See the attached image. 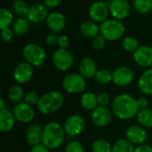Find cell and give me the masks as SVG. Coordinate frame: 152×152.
Here are the masks:
<instances>
[{"label":"cell","instance_id":"obj_1","mask_svg":"<svg viewBox=\"0 0 152 152\" xmlns=\"http://www.w3.org/2000/svg\"><path fill=\"white\" fill-rule=\"evenodd\" d=\"M112 112L114 115L122 120H128L139 112L137 100L128 94H121L115 97L111 104Z\"/></svg>","mask_w":152,"mask_h":152},{"label":"cell","instance_id":"obj_2","mask_svg":"<svg viewBox=\"0 0 152 152\" xmlns=\"http://www.w3.org/2000/svg\"><path fill=\"white\" fill-rule=\"evenodd\" d=\"M64 128L57 122H49L43 128L42 143L50 150L59 148L64 142Z\"/></svg>","mask_w":152,"mask_h":152},{"label":"cell","instance_id":"obj_3","mask_svg":"<svg viewBox=\"0 0 152 152\" xmlns=\"http://www.w3.org/2000/svg\"><path fill=\"white\" fill-rule=\"evenodd\" d=\"M64 97L61 93L58 91H51L40 97L37 107L41 113L48 115L59 110L62 107Z\"/></svg>","mask_w":152,"mask_h":152},{"label":"cell","instance_id":"obj_4","mask_svg":"<svg viewBox=\"0 0 152 152\" xmlns=\"http://www.w3.org/2000/svg\"><path fill=\"white\" fill-rule=\"evenodd\" d=\"M126 32V27L120 20L109 19L100 26V34L107 41H116L121 38Z\"/></svg>","mask_w":152,"mask_h":152},{"label":"cell","instance_id":"obj_5","mask_svg":"<svg viewBox=\"0 0 152 152\" xmlns=\"http://www.w3.org/2000/svg\"><path fill=\"white\" fill-rule=\"evenodd\" d=\"M22 54L27 62L35 67H40L45 62L46 54L43 47L37 44L30 43L23 47Z\"/></svg>","mask_w":152,"mask_h":152},{"label":"cell","instance_id":"obj_6","mask_svg":"<svg viewBox=\"0 0 152 152\" xmlns=\"http://www.w3.org/2000/svg\"><path fill=\"white\" fill-rule=\"evenodd\" d=\"M62 87L69 94H79L86 90V83L85 77L81 74L71 73L64 77L62 80Z\"/></svg>","mask_w":152,"mask_h":152},{"label":"cell","instance_id":"obj_7","mask_svg":"<svg viewBox=\"0 0 152 152\" xmlns=\"http://www.w3.org/2000/svg\"><path fill=\"white\" fill-rule=\"evenodd\" d=\"M53 63L61 71L69 70L73 65V55L68 49L59 48L53 55Z\"/></svg>","mask_w":152,"mask_h":152},{"label":"cell","instance_id":"obj_8","mask_svg":"<svg viewBox=\"0 0 152 152\" xmlns=\"http://www.w3.org/2000/svg\"><path fill=\"white\" fill-rule=\"evenodd\" d=\"M86 126V122L80 115H72L69 117L64 123V131L70 136L75 137L79 135Z\"/></svg>","mask_w":152,"mask_h":152},{"label":"cell","instance_id":"obj_9","mask_svg":"<svg viewBox=\"0 0 152 152\" xmlns=\"http://www.w3.org/2000/svg\"><path fill=\"white\" fill-rule=\"evenodd\" d=\"M110 13L109 6L102 1L94 2L88 9V14L91 20L96 23L104 22Z\"/></svg>","mask_w":152,"mask_h":152},{"label":"cell","instance_id":"obj_10","mask_svg":"<svg viewBox=\"0 0 152 152\" xmlns=\"http://www.w3.org/2000/svg\"><path fill=\"white\" fill-rule=\"evenodd\" d=\"M134 78L133 69L126 66L118 67L112 72V82L118 86H126L133 82Z\"/></svg>","mask_w":152,"mask_h":152},{"label":"cell","instance_id":"obj_11","mask_svg":"<svg viewBox=\"0 0 152 152\" xmlns=\"http://www.w3.org/2000/svg\"><path fill=\"white\" fill-rule=\"evenodd\" d=\"M110 13L114 19L124 20L130 13V4L127 0H111L109 4Z\"/></svg>","mask_w":152,"mask_h":152},{"label":"cell","instance_id":"obj_12","mask_svg":"<svg viewBox=\"0 0 152 152\" xmlns=\"http://www.w3.org/2000/svg\"><path fill=\"white\" fill-rule=\"evenodd\" d=\"M12 113L16 120L25 124L31 122L35 117V111L33 108L26 102L17 103L12 110Z\"/></svg>","mask_w":152,"mask_h":152},{"label":"cell","instance_id":"obj_13","mask_svg":"<svg viewBox=\"0 0 152 152\" xmlns=\"http://www.w3.org/2000/svg\"><path fill=\"white\" fill-rule=\"evenodd\" d=\"M48 9L45 4L36 3L29 6L28 13L26 18L32 23H40L44 20H46L49 12Z\"/></svg>","mask_w":152,"mask_h":152},{"label":"cell","instance_id":"obj_14","mask_svg":"<svg viewBox=\"0 0 152 152\" xmlns=\"http://www.w3.org/2000/svg\"><path fill=\"white\" fill-rule=\"evenodd\" d=\"M111 111L104 106H97L92 111V121L93 123L99 127L107 126L111 121Z\"/></svg>","mask_w":152,"mask_h":152},{"label":"cell","instance_id":"obj_15","mask_svg":"<svg viewBox=\"0 0 152 152\" xmlns=\"http://www.w3.org/2000/svg\"><path fill=\"white\" fill-rule=\"evenodd\" d=\"M33 76V68L32 65L27 61L19 63L13 71V77L18 84H26L28 83Z\"/></svg>","mask_w":152,"mask_h":152},{"label":"cell","instance_id":"obj_16","mask_svg":"<svg viewBox=\"0 0 152 152\" xmlns=\"http://www.w3.org/2000/svg\"><path fill=\"white\" fill-rule=\"evenodd\" d=\"M126 138L133 144L142 145L144 144L148 138L146 130L138 126H131L126 131Z\"/></svg>","mask_w":152,"mask_h":152},{"label":"cell","instance_id":"obj_17","mask_svg":"<svg viewBox=\"0 0 152 152\" xmlns=\"http://www.w3.org/2000/svg\"><path fill=\"white\" fill-rule=\"evenodd\" d=\"M134 60L137 65L144 68L152 66V47L142 45L134 53Z\"/></svg>","mask_w":152,"mask_h":152},{"label":"cell","instance_id":"obj_18","mask_svg":"<svg viewBox=\"0 0 152 152\" xmlns=\"http://www.w3.org/2000/svg\"><path fill=\"white\" fill-rule=\"evenodd\" d=\"M45 21L48 28L54 33H59L62 31L66 25V18L60 12H50Z\"/></svg>","mask_w":152,"mask_h":152},{"label":"cell","instance_id":"obj_19","mask_svg":"<svg viewBox=\"0 0 152 152\" xmlns=\"http://www.w3.org/2000/svg\"><path fill=\"white\" fill-rule=\"evenodd\" d=\"M97 65L95 61L90 57H85L79 63V72L85 78H91L97 72Z\"/></svg>","mask_w":152,"mask_h":152},{"label":"cell","instance_id":"obj_20","mask_svg":"<svg viewBox=\"0 0 152 152\" xmlns=\"http://www.w3.org/2000/svg\"><path fill=\"white\" fill-rule=\"evenodd\" d=\"M42 134L43 129L39 125L33 124L27 127L26 129V141L30 146H36L42 142Z\"/></svg>","mask_w":152,"mask_h":152},{"label":"cell","instance_id":"obj_21","mask_svg":"<svg viewBox=\"0 0 152 152\" xmlns=\"http://www.w3.org/2000/svg\"><path fill=\"white\" fill-rule=\"evenodd\" d=\"M15 117L12 111L4 109L0 110V131L2 133L10 132L15 125Z\"/></svg>","mask_w":152,"mask_h":152},{"label":"cell","instance_id":"obj_22","mask_svg":"<svg viewBox=\"0 0 152 152\" xmlns=\"http://www.w3.org/2000/svg\"><path fill=\"white\" fill-rule=\"evenodd\" d=\"M140 91L145 94H152V69H146L138 80Z\"/></svg>","mask_w":152,"mask_h":152},{"label":"cell","instance_id":"obj_23","mask_svg":"<svg viewBox=\"0 0 152 152\" xmlns=\"http://www.w3.org/2000/svg\"><path fill=\"white\" fill-rule=\"evenodd\" d=\"M79 29L81 34L87 38H94L100 35V27L93 20H86L82 22Z\"/></svg>","mask_w":152,"mask_h":152},{"label":"cell","instance_id":"obj_24","mask_svg":"<svg viewBox=\"0 0 152 152\" xmlns=\"http://www.w3.org/2000/svg\"><path fill=\"white\" fill-rule=\"evenodd\" d=\"M30 28V21L28 20V18L25 17H20L12 24V30L16 36H24L26 35Z\"/></svg>","mask_w":152,"mask_h":152},{"label":"cell","instance_id":"obj_25","mask_svg":"<svg viewBox=\"0 0 152 152\" xmlns=\"http://www.w3.org/2000/svg\"><path fill=\"white\" fill-rule=\"evenodd\" d=\"M81 104L84 109L93 111L98 106L97 95L91 92L85 93L81 97Z\"/></svg>","mask_w":152,"mask_h":152},{"label":"cell","instance_id":"obj_26","mask_svg":"<svg viewBox=\"0 0 152 152\" xmlns=\"http://www.w3.org/2000/svg\"><path fill=\"white\" fill-rule=\"evenodd\" d=\"M136 117L138 122L143 127H147V128L152 127V110H150L148 108L139 110V112Z\"/></svg>","mask_w":152,"mask_h":152},{"label":"cell","instance_id":"obj_27","mask_svg":"<svg viewBox=\"0 0 152 152\" xmlns=\"http://www.w3.org/2000/svg\"><path fill=\"white\" fill-rule=\"evenodd\" d=\"M134 144L127 139L118 140L112 146V152H134Z\"/></svg>","mask_w":152,"mask_h":152},{"label":"cell","instance_id":"obj_28","mask_svg":"<svg viewBox=\"0 0 152 152\" xmlns=\"http://www.w3.org/2000/svg\"><path fill=\"white\" fill-rule=\"evenodd\" d=\"M13 20L12 12L7 8H2L0 10V28L4 29L9 28Z\"/></svg>","mask_w":152,"mask_h":152},{"label":"cell","instance_id":"obj_29","mask_svg":"<svg viewBox=\"0 0 152 152\" xmlns=\"http://www.w3.org/2000/svg\"><path fill=\"white\" fill-rule=\"evenodd\" d=\"M134 7L139 13H149L152 11V0H134Z\"/></svg>","mask_w":152,"mask_h":152},{"label":"cell","instance_id":"obj_30","mask_svg":"<svg viewBox=\"0 0 152 152\" xmlns=\"http://www.w3.org/2000/svg\"><path fill=\"white\" fill-rule=\"evenodd\" d=\"M24 97V93L20 86H12L8 91V98L11 102L19 103Z\"/></svg>","mask_w":152,"mask_h":152},{"label":"cell","instance_id":"obj_31","mask_svg":"<svg viewBox=\"0 0 152 152\" xmlns=\"http://www.w3.org/2000/svg\"><path fill=\"white\" fill-rule=\"evenodd\" d=\"M122 46L125 49V51L128 53H134L140 47L138 40L131 36H127L123 39Z\"/></svg>","mask_w":152,"mask_h":152},{"label":"cell","instance_id":"obj_32","mask_svg":"<svg viewBox=\"0 0 152 152\" xmlns=\"http://www.w3.org/2000/svg\"><path fill=\"white\" fill-rule=\"evenodd\" d=\"M12 10L16 14L21 17H27L29 6L24 0H15L12 4Z\"/></svg>","mask_w":152,"mask_h":152},{"label":"cell","instance_id":"obj_33","mask_svg":"<svg viewBox=\"0 0 152 152\" xmlns=\"http://www.w3.org/2000/svg\"><path fill=\"white\" fill-rule=\"evenodd\" d=\"M94 77L98 83H100L102 85H106L112 81V73L109 69H100L97 70Z\"/></svg>","mask_w":152,"mask_h":152},{"label":"cell","instance_id":"obj_34","mask_svg":"<svg viewBox=\"0 0 152 152\" xmlns=\"http://www.w3.org/2000/svg\"><path fill=\"white\" fill-rule=\"evenodd\" d=\"M93 152H112V146L104 139H98L93 143Z\"/></svg>","mask_w":152,"mask_h":152},{"label":"cell","instance_id":"obj_35","mask_svg":"<svg viewBox=\"0 0 152 152\" xmlns=\"http://www.w3.org/2000/svg\"><path fill=\"white\" fill-rule=\"evenodd\" d=\"M106 44H107V39L104 37H102L101 34L98 35L97 37H94L92 40V46L96 51L102 50L105 47Z\"/></svg>","mask_w":152,"mask_h":152},{"label":"cell","instance_id":"obj_36","mask_svg":"<svg viewBox=\"0 0 152 152\" xmlns=\"http://www.w3.org/2000/svg\"><path fill=\"white\" fill-rule=\"evenodd\" d=\"M39 99L40 98H39L37 93H36L35 91H29V92L26 93V94L24 95L25 102L28 103L30 106L37 105V103L39 102Z\"/></svg>","mask_w":152,"mask_h":152},{"label":"cell","instance_id":"obj_37","mask_svg":"<svg viewBox=\"0 0 152 152\" xmlns=\"http://www.w3.org/2000/svg\"><path fill=\"white\" fill-rule=\"evenodd\" d=\"M65 152H84V147L79 142L71 141L67 144Z\"/></svg>","mask_w":152,"mask_h":152},{"label":"cell","instance_id":"obj_38","mask_svg":"<svg viewBox=\"0 0 152 152\" xmlns=\"http://www.w3.org/2000/svg\"><path fill=\"white\" fill-rule=\"evenodd\" d=\"M14 32L12 30V28H6L4 29H1V37L4 42L5 43H9L12 40L13 37H14Z\"/></svg>","mask_w":152,"mask_h":152},{"label":"cell","instance_id":"obj_39","mask_svg":"<svg viewBox=\"0 0 152 152\" xmlns=\"http://www.w3.org/2000/svg\"><path fill=\"white\" fill-rule=\"evenodd\" d=\"M110 95L107 93H100L97 95V102L99 106H104L107 107V105L110 103Z\"/></svg>","mask_w":152,"mask_h":152},{"label":"cell","instance_id":"obj_40","mask_svg":"<svg viewBox=\"0 0 152 152\" xmlns=\"http://www.w3.org/2000/svg\"><path fill=\"white\" fill-rule=\"evenodd\" d=\"M58 38H59V36H57V33H54V32L49 33L45 38L46 45L49 46H54L58 45Z\"/></svg>","mask_w":152,"mask_h":152},{"label":"cell","instance_id":"obj_41","mask_svg":"<svg viewBox=\"0 0 152 152\" xmlns=\"http://www.w3.org/2000/svg\"><path fill=\"white\" fill-rule=\"evenodd\" d=\"M69 38L66 35H61L58 38V46L61 49H67L69 45Z\"/></svg>","mask_w":152,"mask_h":152},{"label":"cell","instance_id":"obj_42","mask_svg":"<svg viewBox=\"0 0 152 152\" xmlns=\"http://www.w3.org/2000/svg\"><path fill=\"white\" fill-rule=\"evenodd\" d=\"M30 152H49V149L43 143H40L38 145L33 146L30 150Z\"/></svg>","mask_w":152,"mask_h":152},{"label":"cell","instance_id":"obj_43","mask_svg":"<svg viewBox=\"0 0 152 152\" xmlns=\"http://www.w3.org/2000/svg\"><path fill=\"white\" fill-rule=\"evenodd\" d=\"M134 152H152V147L151 145L148 144H142V145H138Z\"/></svg>","mask_w":152,"mask_h":152},{"label":"cell","instance_id":"obj_44","mask_svg":"<svg viewBox=\"0 0 152 152\" xmlns=\"http://www.w3.org/2000/svg\"><path fill=\"white\" fill-rule=\"evenodd\" d=\"M60 2L61 0H44V4H45V6L50 9L56 7L60 4Z\"/></svg>","mask_w":152,"mask_h":152},{"label":"cell","instance_id":"obj_45","mask_svg":"<svg viewBox=\"0 0 152 152\" xmlns=\"http://www.w3.org/2000/svg\"><path fill=\"white\" fill-rule=\"evenodd\" d=\"M137 104L139 107V110H142V109H146L148 106V101L145 98H140L137 100Z\"/></svg>","mask_w":152,"mask_h":152},{"label":"cell","instance_id":"obj_46","mask_svg":"<svg viewBox=\"0 0 152 152\" xmlns=\"http://www.w3.org/2000/svg\"><path fill=\"white\" fill-rule=\"evenodd\" d=\"M4 105H5V103H4V101L3 99H0V110L6 109Z\"/></svg>","mask_w":152,"mask_h":152},{"label":"cell","instance_id":"obj_47","mask_svg":"<svg viewBox=\"0 0 152 152\" xmlns=\"http://www.w3.org/2000/svg\"><path fill=\"white\" fill-rule=\"evenodd\" d=\"M127 1H130V0H127Z\"/></svg>","mask_w":152,"mask_h":152},{"label":"cell","instance_id":"obj_48","mask_svg":"<svg viewBox=\"0 0 152 152\" xmlns=\"http://www.w3.org/2000/svg\"><path fill=\"white\" fill-rule=\"evenodd\" d=\"M110 1H111V0H110Z\"/></svg>","mask_w":152,"mask_h":152}]
</instances>
